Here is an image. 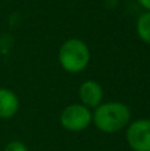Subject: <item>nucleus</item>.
Instances as JSON below:
<instances>
[{
	"label": "nucleus",
	"mask_w": 150,
	"mask_h": 151,
	"mask_svg": "<svg viewBox=\"0 0 150 151\" xmlns=\"http://www.w3.org/2000/svg\"><path fill=\"white\" fill-rule=\"evenodd\" d=\"M132 111L126 104L120 101L102 102L92 113V123L104 134H116L128 127Z\"/></svg>",
	"instance_id": "1"
},
{
	"label": "nucleus",
	"mask_w": 150,
	"mask_h": 151,
	"mask_svg": "<svg viewBox=\"0 0 150 151\" xmlns=\"http://www.w3.org/2000/svg\"><path fill=\"white\" fill-rule=\"evenodd\" d=\"M60 66L71 74L81 73L90 63V49L84 40L79 37L66 39L58 48L57 53Z\"/></svg>",
	"instance_id": "2"
},
{
	"label": "nucleus",
	"mask_w": 150,
	"mask_h": 151,
	"mask_svg": "<svg viewBox=\"0 0 150 151\" xmlns=\"http://www.w3.org/2000/svg\"><path fill=\"white\" fill-rule=\"evenodd\" d=\"M60 125L71 133L84 131L92 125V110L82 104H71L60 113Z\"/></svg>",
	"instance_id": "3"
},
{
	"label": "nucleus",
	"mask_w": 150,
	"mask_h": 151,
	"mask_svg": "<svg viewBox=\"0 0 150 151\" xmlns=\"http://www.w3.org/2000/svg\"><path fill=\"white\" fill-rule=\"evenodd\" d=\"M126 143L133 151H150V119L140 118L130 122L125 133Z\"/></svg>",
	"instance_id": "4"
},
{
	"label": "nucleus",
	"mask_w": 150,
	"mask_h": 151,
	"mask_svg": "<svg viewBox=\"0 0 150 151\" xmlns=\"http://www.w3.org/2000/svg\"><path fill=\"white\" fill-rule=\"evenodd\" d=\"M80 104L87 106L88 109H96L98 105L102 104L104 89L100 82L96 80H85L79 88Z\"/></svg>",
	"instance_id": "5"
},
{
	"label": "nucleus",
	"mask_w": 150,
	"mask_h": 151,
	"mask_svg": "<svg viewBox=\"0 0 150 151\" xmlns=\"http://www.w3.org/2000/svg\"><path fill=\"white\" fill-rule=\"evenodd\" d=\"M20 109V99L17 94L8 88H0V119H9L15 117Z\"/></svg>",
	"instance_id": "6"
},
{
	"label": "nucleus",
	"mask_w": 150,
	"mask_h": 151,
	"mask_svg": "<svg viewBox=\"0 0 150 151\" xmlns=\"http://www.w3.org/2000/svg\"><path fill=\"white\" fill-rule=\"evenodd\" d=\"M136 32L142 42L150 45V11H145L136 21Z\"/></svg>",
	"instance_id": "7"
},
{
	"label": "nucleus",
	"mask_w": 150,
	"mask_h": 151,
	"mask_svg": "<svg viewBox=\"0 0 150 151\" xmlns=\"http://www.w3.org/2000/svg\"><path fill=\"white\" fill-rule=\"evenodd\" d=\"M4 151H29V150L25 146V143H23L21 141H11L5 145Z\"/></svg>",
	"instance_id": "8"
},
{
	"label": "nucleus",
	"mask_w": 150,
	"mask_h": 151,
	"mask_svg": "<svg viewBox=\"0 0 150 151\" xmlns=\"http://www.w3.org/2000/svg\"><path fill=\"white\" fill-rule=\"evenodd\" d=\"M137 3L145 11H150V0H137Z\"/></svg>",
	"instance_id": "9"
}]
</instances>
